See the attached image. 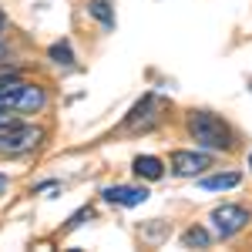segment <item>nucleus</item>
<instances>
[{"instance_id": "nucleus-19", "label": "nucleus", "mask_w": 252, "mask_h": 252, "mask_svg": "<svg viewBox=\"0 0 252 252\" xmlns=\"http://www.w3.org/2000/svg\"><path fill=\"white\" fill-rule=\"evenodd\" d=\"M249 172H252V155H249Z\"/></svg>"}, {"instance_id": "nucleus-13", "label": "nucleus", "mask_w": 252, "mask_h": 252, "mask_svg": "<svg viewBox=\"0 0 252 252\" xmlns=\"http://www.w3.org/2000/svg\"><path fill=\"white\" fill-rule=\"evenodd\" d=\"M84 219H91V209H81V212H74V215H71V222H67V229H78Z\"/></svg>"}, {"instance_id": "nucleus-15", "label": "nucleus", "mask_w": 252, "mask_h": 252, "mask_svg": "<svg viewBox=\"0 0 252 252\" xmlns=\"http://www.w3.org/2000/svg\"><path fill=\"white\" fill-rule=\"evenodd\" d=\"M14 78H17V74H0V88H7V84H10Z\"/></svg>"}, {"instance_id": "nucleus-2", "label": "nucleus", "mask_w": 252, "mask_h": 252, "mask_svg": "<svg viewBox=\"0 0 252 252\" xmlns=\"http://www.w3.org/2000/svg\"><path fill=\"white\" fill-rule=\"evenodd\" d=\"M47 104V91L40 84H27V81H10L7 88H0V108L7 111H24V115H34Z\"/></svg>"}, {"instance_id": "nucleus-11", "label": "nucleus", "mask_w": 252, "mask_h": 252, "mask_svg": "<svg viewBox=\"0 0 252 252\" xmlns=\"http://www.w3.org/2000/svg\"><path fill=\"white\" fill-rule=\"evenodd\" d=\"M212 242V235L205 232L202 225H192V229H185V235H182V246L185 249H205Z\"/></svg>"}, {"instance_id": "nucleus-4", "label": "nucleus", "mask_w": 252, "mask_h": 252, "mask_svg": "<svg viewBox=\"0 0 252 252\" xmlns=\"http://www.w3.org/2000/svg\"><path fill=\"white\" fill-rule=\"evenodd\" d=\"M249 209L246 205H219V209H212V215H209V222H212V232L219 235V239H232L235 232H242L246 225H249Z\"/></svg>"}, {"instance_id": "nucleus-18", "label": "nucleus", "mask_w": 252, "mask_h": 252, "mask_svg": "<svg viewBox=\"0 0 252 252\" xmlns=\"http://www.w3.org/2000/svg\"><path fill=\"white\" fill-rule=\"evenodd\" d=\"M0 61H7V47L3 44H0Z\"/></svg>"}, {"instance_id": "nucleus-8", "label": "nucleus", "mask_w": 252, "mask_h": 252, "mask_svg": "<svg viewBox=\"0 0 252 252\" xmlns=\"http://www.w3.org/2000/svg\"><path fill=\"white\" fill-rule=\"evenodd\" d=\"M131 172H135L138 178L158 182V178L165 175V165H161V158H155V155H138V158H135V165H131Z\"/></svg>"}, {"instance_id": "nucleus-3", "label": "nucleus", "mask_w": 252, "mask_h": 252, "mask_svg": "<svg viewBox=\"0 0 252 252\" xmlns=\"http://www.w3.org/2000/svg\"><path fill=\"white\" fill-rule=\"evenodd\" d=\"M44 131L34 128V125H7V128H0V155H24V152H31V148H37Z\"/></svg>"}, {"instance_id": "nucleus-1", "label": "nucleus", "mask_w": 252, "mask_h": 252, "mask_svg": "<svg viewBox=\"0 0 252 252\" xmlns=\"http://www.w3.org/2000/svg\"><path fill=\"white\" fill-rule=\"evenodd\" d=\"M185 128L198 148H209V152H229L232 148V128L209 111H192Z\"/></svg>"}, {"instance_id": "nucleus-10", "label": "nucleus", "mask_w": 252, "mask_h": 252, "mask_svg": "<svg viewBox=\"0 0 252 252\" xmlns=\"http://www.w3.org/2000/svg\"><path fill=\"white\" fill-rule=\"evenodd\" d=\"M88 14L101 20V27H115V0H88Z\"/></svg>"}, {"instance_id": "nucleus-16", "label": "nucleus", "mask_w": 252, "mask_h": 252, "mask_svg": "<svg viewBox=\"0 0 252 252\" xmlns=\"http://www.w3.org/2000/svg\"><path fill=\"white\" fill-rule=\"evenodd\" d=\"M7 185H10V182H7V175H0V195L7 192Z\"/></svg>"}, {"instance_id": "nucleus-5", "label": "nucleus", "mask_w": 252, "mask_h": 252, "mask_svg": "<svg viewBox=\"0 0 252 252\" xmlns=\"http://www.w3.org/2000/svg\"><path fill=\"white\" fill-rule=\"evenodd\" d=\"M168 165H172L175 175L195 178V175H202L205 168H212V155H205V152H172Z\"/></svg>"}, {"instance_id": "nucleus-6", "label": "nucleus", "mask_w": 252, "mask_h": 252, "mask_svg": "<svg viewBox=\"0 0 252 252\" xmlns=\"http://www.w3.org/2000/svg\"><path fill=\"white\" fill-rule=\"evenodd\" d=\"M101 195H104V202L121 205V209H135L148 202V189H141V185H108Z\"/></svg>"}, {"instance_id": "nucleus-17", "label": "nucleus", "mask_w": 252, "mask_h": 252, "mask_svg": "<svg viewBox=\"0 0 252 252\" xmlns=\"http://www.w3.org/2000/svg\"><path fill=\"white\" fill-rule=\"evenodd\" d=\"M3 27H7V14L0 10V34H3Z\"/></svg>"}, {"instance_id": "nucleus-7", "label": "nucleus", "mask_w": 252, "mask_h": 252, "mask_svg": "<svg viewBox=\"0 0 252 252\" xmlns=\"http://www.w3.org/2000/svg\"><path fill=\"white\" fill-rule=\"evenodd\" d=\"M161 108H165V104H161L155 94H145L135 108H131V115L125 118V128H152L158 121V115H152V111H161Z\"/></svg>"}, {"instance_id": "nucleus-9", "label": "nucleus", "mask_w": 252, "mask_h": 252, "mask_svg": "<svg viewBox=\"0 0 252 252\" xmlns=\"http://www.w3.org/2000/svg\"><path fill=\"white\" fill-rule=\"evenodd\" d=\"M239 182H242L239 172H219V175H205L198 185H202L205 192H225V189H235Z\"/></svg>"}, {"instance_id": "nucleus-12", "label": "nucleus", "mask_w": 252, "mask_h": 252, "mask_svg": "<svg viewBox=\"0 0 252 252\" xmlns=\"http://www.w3.org/2000/svg\"><path fill=\"white\" fill-rule=\"evenodd\" d=\"M47 58L54 61V64L71 67V64H74V51H71V44H67V40H58V44H51V47H47Z\"/></svg>"}, {"instance_id": "nucleus-14", "label": "nucleus", "mask_w": 252, "mask_h": 252, "mask_svg": "<svg viewBox=\"0 0 252 252\" xmlns=\"http://www.w3.org/2000/svg\"><path fill=\"white\" fill-rule=\"evenodd\" d=\"M14 121H17V118L10 115L7 108H0V128H7V125H14Z\"/></svg>"}]
</instances>
